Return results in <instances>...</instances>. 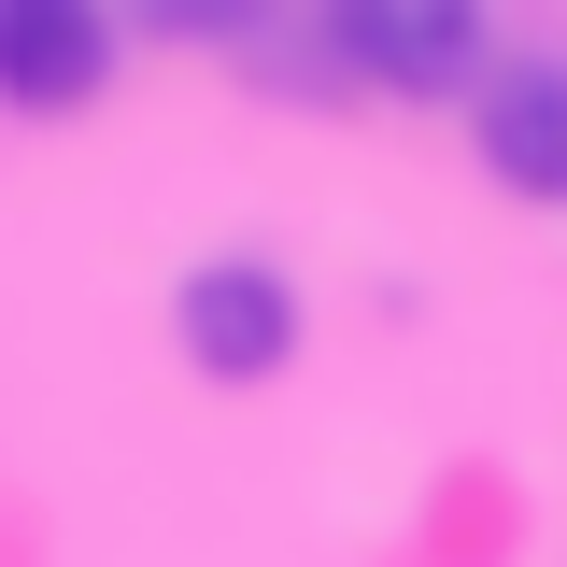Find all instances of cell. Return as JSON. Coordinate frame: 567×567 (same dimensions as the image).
<instances>
[{
	"label": "cell",
	"instance_id": "obj_1",
	"mask_svg": "<svg viewBox=\"0 0 567 567\" xmlns=\"http://www.w3.org/2000/svg\"><path fill=\"white\" fill-rule=\"evenodd\" d=\"M171 341L213 383H270L284 354H298V284L270 256H199V270L171 284Z\"/></svg>",
	"mask_w": 567,
	"mask_h": 567
},
{
	"label": "cell",
	"instance_id": "obj_2",
	"mask_svg": "<svg viewBox=\"0 0 567 567\" xmlns=\"http://www.w3.org/2000/svg\"><path fill=\"white\" fill-rule=\"evenodd\" d=\"M327 43L354 85H398V100H454L483 71V0H327Z\"/></svg>",
	"mask_w": 567,
	"mask_h": 567
},
{
	"label": "cell",
	"instance_id": "obj_3",
	"mask_svg": "<svg viewBox=\"0 0 567 567\" xmlns=\"http://www.w3.org/2000/svg\"><path fill=\"white\" fill-rule=\"evenodd\" d=\"M114 85V14L100 0H0V100L14 114H85Z\"/></svg>",
	"mask_w": 567,
	"mask_h": 567
},
{
	"label": "cell",
	"instance_id": "obj_4",
	"mask_svg": "<svg viewBox=\"0 0 567 567\" xmlns=\"http://www.w3.org/2000/svg\"><path fill=\"white\" fill-rule=\"evenodd\" d=\"M483 171L511 185V199L567 213V58H511L483 85Z\"/></svg>",
	"mask_w": 567,
	"mask_h": 567
},
{
	"label": "cell",
	"instance_id": "obj_5",
	"mask_svg": "<svg viewBox=\"0 0 567 567\" xmlns=\"http://www.w3.org/2000/svg\"><path fill=\"white\" fill-rule=\"evenodd\" d=\"M142 14H156L171 43H256V29H270V0H142Z\"/></svg>",
	"mask_w": 567,
	"mask_h": 567
}]
</instances>
